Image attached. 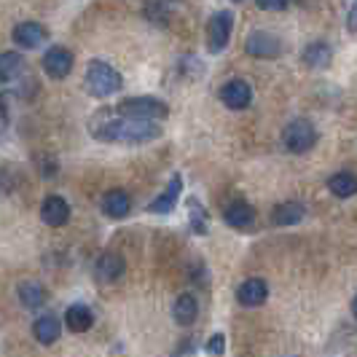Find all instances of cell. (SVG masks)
<instances>
[{
    "label": "cell",
    "instance_id": "obj_22",
    "mask_svg": "<svg viewBox=\"0 0 357 357\" xmlns=\"http://www.w3.org/2000/svg\"><path fill=\"white\" fill-rule=\"evenodd\" d=\"M24 73V59L17 52H3L0 54V84H8Z\"/></svg>",
    "mask_w": 357,
    "mask_h": 357
},
{
    "label": "cell",
    "instance_id": "obj_17",
    "mask_svg": "<svg viewBox=\"0 0 357 357\" xmlns=\"http://www.w3.org/2000/svg\"><path fill=\"white\" fill-rule=\"evenodd\" d=\"M172 317H175V322H178V325H183V328H191V325L197 322V317H199L197 296H191V293H183V296H178V301H175V306H172Z\"/></svg>",
    "mask_w": 357,
    "mask_h": 357
},
{
    "label": "cell",
    "instance_id": "obj_14",
    "mask_svg": "<svg viewBox=\"0 0 357 357\" xmlns=\"http://www.w3.org/2000/svg\"><path fill=\"white\" fill-rule=\"evenodd\" d=\"M94 325V312L86 304H73L65 312V328L70 333H86Z\"/></svg>",
    "mask_w": 357,
    "mask_h": 357
},
{
    "label": "cell",
    "instance_id": "obj_1",
    "mask_svg": "<svg viewBox=\"0 0 357 357\" xmlns=\"http://www.w3.org/2000/svg\"><path fill=\"white\" fill-rule=\"evenodd\" d=\"M91 135L102 143H121V145H143L153 143L161 137V126L156 121H145V119H113L110 113H97V119L91 121Z\"/></svg>",
    "mask_w": 357,
    "mask_h": 357
},
{
    "label": "cell",
    "instance_id": "obj_7",
    "mask_svg": "<svg viewBox=\"0 0 357 357\" xmlns=\"http://www.w3.org/2000/svg\"><path fill=\"white\" fill-rule=\"evenodd\" d=\"M220 102L231 110H245V107L252 102V89L248 81L242 78H234V81H226L220 86Z\"/></svg>",
    "mask_w": 357,
    "mask_h": 357
},
{
    "label": "cell",
    "instance_id": "obj_19",
    "mask_svg": "<svg viewBox=\"0 0 357 357\" xmlns=\"http://www.w3.org/2000/svg\"><path fill=\"white\" fill-rule=\"evenodd\" d=\"M17 296L24 309H40V306L49 301L46 287L38 285V282H22V285L17 287Z\"/></svg>",
    "mask_w": 357,
    "mask_h": 357
},
{
    "label": "cell",
    "instance_id": "obj_29",
    "mask_svg": "<svg viewBox=\"0 0 357 357\" xmlns=\"http://www.w3.org/2000/svg\"><path fill=\"white\" fill-rule=\"evenodd\" d=\"M234 3H242V0H234Z\"/></svg>",
    "mask_w": 357,
    "mask_h": 357
},
{
    "label": "cell",
    "instance_id": "obj_12",
    "mask_svg": "<svg viewBox=\"0 0 357 357\" xmlns=\"http://www.w3.org/2000/svg\"><path fill=\"white\" fill-rule=\"evenodd\" d=\"M46 38H49V30L38 22H22L19 27H14V40L22 49H38Z\"/></svg>",
    "mask_w": 357,
    "mask_h": 357
},
{
    "label": "cell",
    "instance_id": "obj_6",
    "mask_svg": "<svg viewBox=\"0 0 357 357\" xmlns=\"http://www.w3.org/2000/svg\"><path fill=\"white\" fill-rule=\"evenodd\" d=\"M245 49H248V54L255 56V59H274V56L282 54V43H280V38L266 33V30H255V33L248 36Z\"/></svg>",
    "mask_w": 357,
    "mask_h": 357
},
{
    "label": "cell",
    "instance_id": "obj_16",
    "mask_svg": "<svg viewBox=\"0 0 357 357\" xmlns=\"http://www.w3.org/2000/svg\"><path fill=\"white\" fill-rule=\"evenodd\" d=\"M306 215V207L301 202H282L271 210V223L274 226H296L301 223Z\"/></svg>",
    "mask_w": 357,
    "mask_h": 357
},
{
    "label": "cell",
    "instance_id": "obj_18",
    "mask_svg": "<svg viewBox=\"0 0 357 357\" xmlns=\"http://www.w3.org/2000/svg\"><path fill=\"white\" fill-rule=\"evenodd\" d=\"M180 191H183V180H180V175H175L172 183L167 185V191H164L161 197L153 199L148 210H151V213H156V215L172 213V210H175V204H178V199H180Z\"/></svg>",
    "mask_w": 357,
    "mask_h": 357
},
{
    "label": "cell",
    "instance_id": "obj_21",
    "mask_svg": "<svg viewBox=\"0 0 357 357\" xmlns=\"http://www.w3.org/2000/svg\"><path fill=\"white\" fill-rule=\"evenodd\" d=\"M331 59H333V52H331V46L322 43V40H314V43H309L304 49V65L314 68V70H317V68H328Z\"/></svg>",
    "mask_w": 357,
    "mask_h": 357
},
{
    "label": "cell",
    "instance_id": "obj_26",
    "mask_svg": "<svg viewBox=\"0 0 357 357\" xmlns=\"http://www.w3.org/2000/svg\"><path fill=\"white\" fill-rule=\"evenodd\" d=\"M255 6L264 8V11H285L290 0H255Z\"/></svg>",
    "mask_w": 357,
    "mask_h": 357
},
{
    "label": "cell",
    "instance_id": "obj_11",
    "mask_svg": "<svg viewBox=\"0 0 357 357\" xmlns=\"http://www.w3.org/2000/svg\"><path fill=\"white\" fill-rule=\"evenodd\" d=\"M97 280L100 282H116V280H121V274L126 271V264L121 255H116V252H102L100 258H97Z\"/></svg>",
    "mask_w": 357,
    "mask_h": 357
},
{
    "label": "cell",
    "instance_id": "obj_25",
    "mask_svg": "<svg viewBox=\"0 0 357 357\" xmlns=\"http://www.w3.org/2000/svg\"><path fill=\"white\" fill-rule=\"evenodd\" d=\"M223 352H226V336L223 333H213L210 341H207V355L223 357Z\"/></svg>",
    "mask_w": 357,
    "mask_h": 357
},
{
    "label": "cell",
    "instance_id": "obj_13",
    "mask_svg": "<svg viewBox=\"0 0 357 357\" xmlns=\"http://www.w3.org/2000/svg\"><path fill=\"white\" fill-rule=\"evenodd\" d=\"M223 223L231 226V229H248V226L255 223V210H252L248 202L236 199V202H231V204L223 210Z\"/></svg>",
    "mask_w": 357,
    "mask_h": 357
},
{
    "label": "cell",
    "instance_id": "obj_15",
    "mask_svg": "<svg viewBox=\"0 0 357 357\" xmlns=\"http://www.w3.org/2000/svg\"><path fill=\"white\" fill-rule=\"evenodd\" d=\"M129 210H132V199H129V194L121 191V188H113V191H107L105 197H102V213H105L107 218L121 220V218L129 215Z\"/></svg>",
    "mask_w": 357,
    "mask_h": 357
},
{
    "label": "cell",
    "instance_id": "obj_8",
    "mask_svg": "<svg viewBox=\"0 0 357 357\" xmlns=\"http://www.w3.org/2000/svg\"><path fill=\"white\" fill-rule=\"evenodd\" d=\"M73 70V54L68 49H62V46H54L49 52L43 54V73L54 78V81H62V78H68Z\"/></svg>",
    "mask_w": 357,
    "mask_h": 357
},
{
    "label": "cell",
    "instance_id": "obj_23",
    "mask_svg": "<svg viewBox=\"0 0 357 357\" xmlns=\"http://www.w3.org/2000/svg\"><path fill=\"white\" fill-rule=\"evenodd\" d=\"M328 188H331V194L339 199H349L357 194V178L352 172H336L333 178L328 180Z\"/></svg>",
    "mask_w": 357,
    "mask_h": 357
},
{
    "label": "cell",
    "instance_id": "obj_28",
    "mask_svg": "<svg viewBox=\"0 0 357 357\" xmlns=\"http://www.w3.org/2000/svg\"><path fill=\"white\" fill-rule=\"evenodd\" d=\"M352 314H355V320H357V296H355V301H352Z\"/></svg>",
    "mask_w": 357,
    "mask_h": 357
},
{
    "label": "cell",
    "instance_id": "obj_4",
    "mask_svg": "<svg viewBox=\"0 0 357 357\" xmlns=\"http://www.w3.org/2000/svg\"><path fill=\"white\" fill-rule=\"evenodd\" d=\"M282 143H285V148L290 153H306V151H312L314 143H317V129L309 124L306 119H296V121H290L285 126Z\"/></svg>",
    "mask_w": 357,
    "mask_h": 357
},
{
    "label": "cell",
    "instance_id": "obj_9",
    "mask_svg": "<svg viewBox=\"0 0 357 357\" xmlns=\"http://www.w3.org/2000/svg\"><path fill=\"white\" fill-rule=\"evenodd\" d=\"M40 220L46 226H52V229L65 226L70 220V204H68V199L56 197V194L43 199V204H40Z\"/></svg>",
    "mask_w": 357,
    "mask_h": 357
},
{
    "label": "cell",
    "instance_id": "obj_27",
    "mask_svg": "<svg viewBox=\"0 0 357 357\" xmlns=\"http://www.w3.org/2000/svg\"><path fill=\"white\" fill-rule=\"evenodd\" d=\"M347 30H349V33H357V0L352 3V11H349V17H347Z\"/></svg>",
    "mask_w": 357,
    "mask_h": 357
},
{
    "label": "cell",
    "instance_id": "obj_5",
    "mask_svg": "<svg viewBox=\"0 0 357 357\" xmlns=\"http://www.w3.org/2000/svg\"><path fill=\"white\" fill-rule=\"evenodd\" d=\"M231 30H234V14L231 11H218L213 14L210 24H207V49L213 54H220L229 40H231Z\"/></svg>",
    "mask_w": 357,
    "mask_h": 357
},
{
    "label": "cell",
    "instance_id": "obj_20",
    "mask_svg": "<svg viewBox=\"0 0 357 357\" xmlns=\"http://www.w3.org/2000/svg\"><path fill=\"white\" fill-rule=\"evenodd\" d=\"M59 333H62V325L56 317H38L33 322V336H36L38 344H54V341L59 339Z\"/></svg>",
    "mask_w": 357,
    "mask_h": 357
},
{
    "label": "cell",
    "instance_id": "obj_10",
    "mask_svg": "<svg viewBox=\"0 0 357 357\" xmlns=\"http://www.w3.org/2000/svg\"><path fill=\"white\" fill-rule=\"evenodd\" d=\"M266 298H268V285L266 280H261V277H250V280H245L242 285L236 287V301L242 306L255 309V306L266 304Z\"/></svg>",
    "mask_w": 357,
    "mask_h": 357
},
{
    "label": "cell",
    "instance_id": "obj_2",
    "mask_svg": "<svg viewBox=\"0 0 357 357\" xmlns=\"http://www.w3.org/2000/svg\"><path fill=\"white\" fill-rule=\"evenodd\" d=\"M121 86H124V78L113 65H107L102 59H91L89 68H86V91L91 97L105 100L110 94L121 91Z\"/></svg>",
    "mask_w": 357,
    "mask_h": 357
},
{
    "label": "cell",
    "instance_id": "obj_24",
    "mask_svg": "<svg viewBox=\"0 0 357 357\" xmlns=\"http://www.w3.org/2000/svg\"><path fill=\"white\" fill-rule=\"evenodd\" d=\"M188 220H191V229L197 234H207V210L202 207L199 199L188 202Z\"/></svg>",
    "mask_w": 357,
    "mask_h": 357
},
{
    "label": "cell",
    "instance_id": "obj_3",
    "mask_svg": "<svg viewBox=\"0 0 357 357\" xmlns=\"http://www.w3.org/2000/svg\"><path fill=\"white\" fill-rule=\"evenodd\" d=\"M119 113L121 116H129V119H145V121H159V119H167L169 116V107L167 102H161L156 97H129L119 105Z\"/></svg>",
    "mask_w": 357,
    "mask_h": 357
}]
</instances>
